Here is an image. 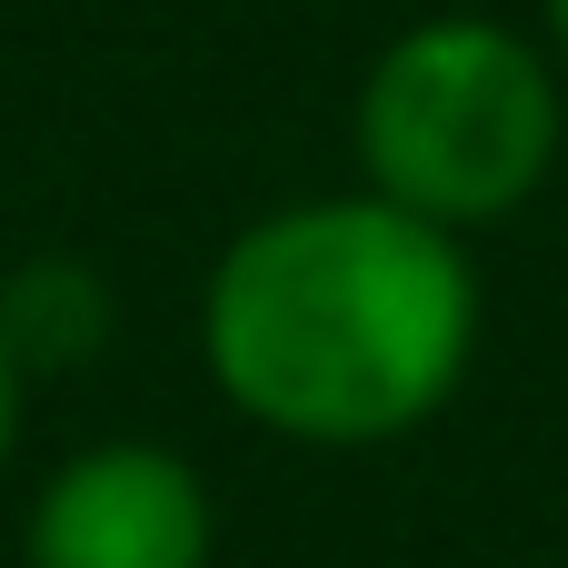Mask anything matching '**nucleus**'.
I'll use <instances>...</instances> for the list:
<instances>
[{"label": "nucleus", "instance_id": "f257e3e1", "mask_svg": "<svg viewBox=\"0 0 568 568\" xmlns=\"http://www.w3.org/2000/svg\"><path fill=\"white\" fill-rule=\"evenodd\" d=\"M479 359V270L459 230L379 190L260 210L200 280L210 389L300 449H389L429 429Z\"/></svg>", "mask_w": 568, "mask_h": 568}, {"label": "nucleus", "instance_id": "f03ea898", "mask_svg": "<svg viewBox=\"0 0 568 568\" xmlns=\"http://www.w3.org/2000/svg\"><path fill=\"white\" fill-rule=\"evenodd\" d=\"M559 50H539L529 30L479 20V10H439V20H409L399 40H379V60L359 70V100H349L359 190H379L409 220L459 230V240L529 210L559 170Z\"/></svg>", "mask_w": 568, "mask_h": 568}, {"label": "nucleus", "instance_id": "7ed1b4c3", "mask_svg": "<svg viewBox=\"0 0 568 568\" xmlns=\"http://www.w3.org/2000/svg\"><path fill=\"white\" fill-rule=\"evenodd\" d=\"M210 479L160 439H100L60 459L20 519V568H210Z\"/></svg>", "mask_w": 568, "mask_h": 568}, {"label": "nucleus", "instance_id": "20e7f679", "mask_svg": "<svg viewBox=\"0 0 568 568\" xmlns=\"http://www.w3.org/2000/svg\"><path fill=\"white\" fill-rule=\"evenodd\" d=\"M0 339H10V359H20L30 379L100 359V339H110V290H100V270H90V260H30V270H10V280H0Z\"/></svg>", "mask_w": 568, "mask_h": 568}, {"label": "nucleus", "instance_id": "39448f33", "mask_svg": "<svg viewBox=\"0 0 568 568\" xmlns=\"http://www.w3.org/2000/svg\"><path fill=\"white\" fill-rule=\"evenodd\" d=\"M20 399H30V369H20L10 339H0V469H10V449H20Z\"/></svg>", "mask_w": 568, "mask_h": 568}, {"label": "nucleus", "instance_id": "423d86ee", "mask_svg": "<svg viewBox=\"0 0 568 568\" xmlns=\"http://www.w3.org/2000/svg\"><path fill=\"white\" fill-rule=\"evenodd\" d=\"M549 50H559V70H568V0H549Z\"/></svg>", "mask_w": 568, "mask_h": 568}]
</instances>
